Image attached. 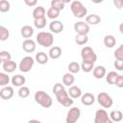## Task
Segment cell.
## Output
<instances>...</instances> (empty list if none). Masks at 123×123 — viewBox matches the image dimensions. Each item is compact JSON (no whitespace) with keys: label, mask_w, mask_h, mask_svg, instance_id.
Here are the masks:
<instances>
[{"label":"cell","mask_w":123,"mask_h":123,"mask_svg":"<svg viewBox=\"0 0 123 123\" xmlns=\"http://www.w3.org/2000/svg\"><path fill=\"white\" fill-rule=\"evenodd\" d=\"M53 92L56 95L57 101L63 107L69 108L70 106L73 105V100L72 98L68 95V92L65 90L63 85L60 83H56L53 86Z\"/></svg>","instance_id":"obj_1"},{"label":"cell","mask_w":123,"mask_h":123,"mask_svg":"<svg viewBox=\"0 0 123 123\" xmlns=\"http://www.w3.org/2000/svg\"><path fill=\"white\" fill-rule=\"evenodd\" d=\"M34 98H35V101L38 105H40L42 108H45V109L50 108L53 104V100H52L51 96L43 90H37L35 93Z\"/></svg>","instance_id":"obj_2"},{"label":"cell","mask_w":123,"mask_h":123,"mask_svg":"<svg viewBox=\"0 0 123 123\" xmlns=\"http://www.w3.org/2000/svg\"><path fill=\"white\" fill-rule=\"evenodd\" d=\"M70 10L73 13V15L77 18H83L86 15V12H87V10L86 8L83 5V3L81 1H78V0H75V1H72L71 4H70Z\"/></svg>","instance_id":"obj_3"},{"label":"cell","mask_w":123,"mask_h":123,"mask_svg":"<svg viewBox=\"0 0 123 123\" xmlns=\"http://www.w3.org/2000/svg\"><path fill=\"white\" fill-rule=\"evenodd\" d=\"M37 42L43 47H50L54 43V37L50 32H39L37 35Z\"/></svg>","instance_id":"obj_4"},{"label":"cell","mask_w":123,"mask_h":123,"mask_svg":"<svg viewBox=\"0 0 123 123\" xmlns=\"http://www.w3.org/2000/svg\"><path fill=\"white\" fill-rule=\"evenodd\" d=\"M81 57H82L83 62H91V63H94L96 62V60H97V56H96L95 52L89 46H85V47L82 48Z\"/></svg>","instance_id":"obj_5"},{"label":"cell","mask_w":123,"mask_h":123,"mask_svg":"<svg viewBox=\"0 0 123 123\" xmlns=\"http://www.w3.org/2000/svg\"><path fill=\"white\" fill-rule=\"evenodd\" d=\"M94 123H113V121L111 119L110 115L104 109H100L95 112Z\"/></svg>","instance_id":"obj_6"},{"label":"cell","mask_w":123,"mask_h":123,"mask_svg":"<svg viewBox=\"0 0 123 123\" xmlns=\"http://www.w3.org/2000/svg\"><path fill=\"white\" fill-rule=\"evenodd\" d=\"M34 62H35V61H34V59L31 56L24 57L20 61V62H19V66H18L19 67V70L21 72H24V73L29 72L32 69V67H33Z\"/></svg>","instance_id":"obj_7"},{"label":"cell","mask_w":123,"mask_h":123,"mask_svg":"<svg viewBox=\"0 0 123 123\" xmlns=\"http://www.w3.org/2000/svg\"><path fill=\"white\" fill-rule=\"evenodd\" d=\"M97 101L103 108H111L113 104L112 98L107 92H100L97 96Z\"/></svg>","instance_id":"obj_8"},{"label":"cell","mask_w":123,"mask_h":123,"mask_svg":"<svg viewBox=\"0 0 123 123\" xmlns=\"http://www.w3.org/2000/svg\"><path fill=\"white\" fill-rule=\"evenodd\" d=\"M80 116H81V111L79 108H77V107L70 108L67 112L65 122L66 123H76L79 120Z\"/></svg>","instance_id":"obj_9"},{"label":"cell","mask_w":123,"mask_h":123,"mask_svg":"<svg viewBox=\"0 0 123 123\" xmlns=\"http://www.w3.org/2000/svg\"><path fill=\"white\" fill-rule=\"evenodd\" d=\"M74 31L77 35H85L87 36L89 33V25L84 21H78L74 24Z\"/></svg>","instance_id":"obj_10"},{"label":"cell","mask_w":123,"mask_h":123,"mask_svg":"<svg viewBox=\"0 0 123 123\" xmlns=\"http://www.w3.org/2000/svg\"><path fill=\"white\" fill-rule=\"evenodd\" d=\"M14 94V91H13V88L12 86H3L1 89H0V97L4 100H9L11 99Z\"/></svg>","instance_id":"obj_11"},{"label":"cell","mask_w":123,"mask_h":123,"mask_svg":"<svg viewBox=\"0 0 123 123\" xmlns=\"http://www.w3.org/2000/svg\"><path fill=\"white\" fill-rule=\"evenodd\" d=\"M49 30L54 34H60L63 30V24L62 21L53 20L49 24Z\"/></svg>","instance_id":"obj_12"},{"label":"cell","mask_w":123,"mask_h":123,"mask_svg":"<svg viewBox=\"0 0 123 123\" xmlns=\"http://www.w3.org/2000/svg\"><path fill=\"white\" fill-rule=\"evenodd\" d=\"M22 48L26 53H33L36 50V42L33 39H25L22 43Z\"/></svg>","instance_id":"obj_13"},{"label":"cell","mask_w":123,"mask_h":123,"mask_svg":"<svg viewBox=\"0 0 123 123\" xmlns=\"http://www.w3.org/2000/svg\"><path fill=\"white\" fill-rule=\"evenodd\" d=\"M81 102L83 105L85 106H91L94 102H95V97L92 93L90 92H86L85 94L82 95L81 97Z\"/></svg>","instance_id":"obj_14"},{"label":"cell","mask_w":123,"mask_h":123,"mask_svg":"<svg viewBox=\"0 0 123 123\" xmlns=\"http://www.w3.org/2000/svg\"><path fill=\"white\" fill-rule=\"evenodd\" d=\"M16 63H15V62H13V61H8V62H3L2 63V68H3V70L6 72V73H12V72H13L15 69H16Z\"/></svg>","instance_id":"obj_15"},{"label":"cell","mask_w":123,"mask_h":123,"mask_svg":"<svg viewBox=\"0 0 123 123\" xmlns=\"http://www.w3.org/2000/svg\"><path fill=\"white\" fill-rule=\"evenodd\" d=\"M92 74L94 76V78L96 79H102L103 77L106 76V68L103 65H97L94 67Z\"/></svg>","instance_id":"obj_16"},{"label":"cell","mask_w":123,"mask_h":123,"mask_svg":"<svg viewBox=\"0 0 123 123\" xmlns=\"http://www.w3.org/2000/svg\"><path fill=\"white\" fill-rule=\"evenodd\" d=\"M68 95L72 98V99H76V98H79V97H82V90L79 86H72L69 87L68 89Z\"/></svg>","instance_id":"obj_17"},{"label":"cell","mask_w":123,"mask_h":123,"mask_svg":"<svg viewBox=\"0 0 123 123\" xmlns=\"http://www.w3.org/2000/svg\"><path fill=\"white\" fill-rule=\"evenodd\" d=\"M20 34H21V36H22L24 38L29 39V38L34 35V29H33V27H31L30 25H25V26H23V27L21 28Z\"/></svg>","instance_id":"obj_18"},{"label":"cell","mask_w":123,"mask_h":123,"mask_svg":"<svg viewBox=\"0 0 123 123\" xmlns=\"http://www.w3.org/2000/svg\"><path fill=\"white\" fill-rule=\"evenodd\" d=\"M12 84L14 86H23V85L25 84L26 82V79L24 76L20 75V74H17V75H14L12 77Z\"/></svg>","instance_id":"obj_19"},{"label":"cell","mask_w":123,"mask_h":123,"mask_svg":"<svg viewBox=\"0 0 123 123\" xmlns=\"http://www.w3.org/2000/svg\"><path fill=\"white\" fill-rule=\"evenodd\" d=\"M45 13H46V11L45 9L42 7V6H37V8L34 9L33 11V17L34 19H38V18H42V17H45Z\"/></svg>","instance_id":"obj_20"},{"label":"cell","mask_w":123,"mask_h":123,"mask_svg":"<svg viewBox=\"0 0 123 123\" xmlns=\"http://www.w3.org/2000/svg\"><path fill=\"white\" fill-rule=\"evenodd\" d=\"M49 57L53 60H57L62 56V48L59 46H52L48 53Z\"/></svg>","instance_id":"obj_21"},{"label":"cell","mask_w":123,"mask_h":123,"mask_svg":"<svg viewBox=\"0 0 123 123\" xmlns=\"http://www.w3.org/2000/svg\"><path fill=\"white\" fill-rule=\"evenodd\" d=\"M86 22L90 25H97L101 22V17L95 13H91L86 16Z\"/></svg>","instance_id":"obj_22"},{"label":"cell","mask_w":123,"mask_h":123,"mask_svg":"<svg viewBox=\"0 0 123 123\" xmlns=\"http://www.w3.org/2000/svg\"><path fill=\"white\" fill-rule=\"evenodd\" d=\"M74 81H75V78L73 76L72 73L68 72V73H65L63 76H62V84L64 86H72V85L74 84Z\"/></svg>","instance_id":"obj_23"},{"label":"cell","mask_w":123,"mask_h":123,"mask_svg":"<svg viewBox=\"0 0 123 123\" xmlns=\"http://www.w3.org/2000/svg\"><path fill=\"white\" fill-rule=\"evenodd\" d=\"M103 41H104L105 46L108 47V48H112L115 45V43H116V39H115V37L112 35H107V36H105Z\"/></svg>","instance_id":"obj_24"},{"label":"cell","mask_w":123,"mask_h":123,"mask_svg":"<svg viewBox=\"0 0 123 123\" xmlns=\"http://www.w3.org/2000/svg\"><path fill=\"white\" fill-rule=\"evenodd\" d=\"M110 117L113 122H120L123 119V113L118 110H114L111 111Z\"/></svg>","instance_id":"obj_25"},{"label":"cell","mask_w":123,"mask_h":123,"mask_svg":"<svg viewBox=\"0 0 123 123\" xmlns=\"http://www.w3.org/2000/svg\"><path fill=\"white\" fill-rule=\"evenodd\" d=\"M36 61L39 64H45L48 62V55L44 52H38L36 54Z\"/></svg>","instance_id":"obj_26"},{"label":"cell","mask_w":123,"mask_h":123,"mask_svg":"<svg viewBox=\"0 0 123 123\" xmlns=\"http://www.w3.org/2000/svg\"><path fill=\"white\" fill-rule=\"evenodd\" d=\"M117 77H118L117 72H115V71H111V72H109V73L106 75V81H107V83L110 84V85H115V82H116Z\"/></svg>","instance_id":"obj_27"},{"label":"cell","mask_w":123,"mask_h":123,"mask_svg":"<svg viewBox=\"0 0 123 123\" xmlns=\"http://www.w3.org/2000/svg\"><path fill=\"white\" fill-rule=\"evenodd\" d=\"M60 12H61V11H59V10H57V9L49 8V9L47 10V12H46V14H47V17H48V18L55 20L56 18L59 17V15H60Z\"/></svg>","instance_id":"obj_28"},{"label":"cell","mask_w":123,"mask_h":123,"mask_svg":"<svg viewBox=\"0 0 123 123\" xmlns=\"http://www.w3.org/2000/svg\"><path fill=\"white\" fill-rule=\"evenodd\" d=\"M68 70H69V72L72 73V74L78 73V72L81 70V65H80L77 62H71L68 64Z\"/></svg>","instance_id":"obj_29"},{"label":"cell","mask_w":123,"mask_h":123,"mask_svg":"<svg viewBox=\"0 0 123 123\" xmlns=\"http://www.w3.org/2000/svg\"><path fill=\"white\" fill-rule=\"evenodd\" d=\"M88 41V37L85 35H76L75 37V42L78 45H85Z\"/></svg>","instance_id":"obj_30"},{"label":"cell","mask_w":123,"mask_h":123,"mask_svg":"<svg viewBox=\"0 0 123 123\" xmlns=\"http://www.w3.org/2000/svg\"><path fill=\"white\" fill-rule=\"evenodd\" d=\"M64 2L62 0H52L51 1V8L57 9L59 11H62L64 9Z\"/></svg>","instance_id":"obj_31"},{"label":"cell","mask_w":123,"mask_h":123,"mask_svg":"<svg viewBox=\"0 0 123 123\" xmlns=\"http://www.w3.org/2000/svg\"><path fill=\"white\" fill-rule=\"evenodd\" d=\"M81 69L84 71V72H90V71H93L94 69V63H91V62H82V64H81Z\"/></svg>","instance_id":"obj_32"},{"label":"cell","mask_w":123,"mask_h":123,"mask_svg":"<svg viewBox=\"0 0 123 123\" xmlns=\"http://www.w3.org/2000/svg\"><path fill=\"white\" fill-rule=\"evenodd\" d=\"M34 25L37 29H43L46 26V17L38 18V19H34Z\"/></svg>","instance_id":"obj_33"},{"label":"cell","mask_w":123,"mask_h":123,"mask_svg":"<svg viewBox=\"0 0 123 123\" xmlns=\"http://www.w3.org/2000/svg\"><path fill=\"white\" fill-rule=\"evenodd\" d=\"M30 95V89L28 86H21L19 89H18V96L21 97V98H27L28 96Z\"/></svg>","instance_id":"obj_34"},{"label":"cell","mask_w":123,"mask_h":123,"mask_svg":"<svg viewBox=\"0 0 123 123\" xmlns=\"http://www.w3.org/2000/svg\"><path fill=\"white\" fill-rule=\"evenodd\" d=\"M9 83H10V77L8 76V74L5 72H1L0 73V86H7Z\"/></svg>","instance_id":"obj_35"},{"label":"cell","mask_w":123,"mask_h":123,"mask_svg":"<svg viewBox=\"0 0 123 123\" xmlns=\"http://www.w3.org/2000/svg\"><path fill=\"white\" fill-rule=\"evenodd\" d=\"M10 37V32L4 26H0V40L4 41Z\"/></svg>","instance_id":"obj_36"},{"label":"cell","mask_w":123,"mask_h":123,"mask_svg":"<svg viewBox=\"0 0 123 123\" xmlns=\"http://www.w3.org/2000/svg\"><path fill=\"white\" fill-rule=\"evenodd\" d=\"M10 11V2L7 0H1L0 1V12H6Z\"/></svg>","instance_id":"obj_37"},{"label":"cell","mask_w":123,"mask_h":123,"mask_svg":"<svg viewBox=\"0 0 123 123\" xmlns=\"http://www.w3.org/2000/svg\"><path fill=\"white\" fill-rule=\"evenodd\" d=\"M11 60H12V56L8 51H1L0 52V61L2 63L5 62L11 61Z\"/></svg>","instance_id":"obj_38"},{"label":"cell","mask_w":123,"mask_h":123,"mask_svg":"<svg viewBox=\"0 0 123 123\" xmlns=\"http://www.w3.org/2000/svg\"><path fill=\"white\" fill-rule=\"evenodd\" d=\"M114 58L115 60H121L123 61V43L114 51Z\"/></svg>","instance_id":"obj_39"},{"label":"cell","mask_w":123,"mask_h":123,"mask_svg":"<svg viewBox=\"0 0 123 123\" xmlns=\"http://www.w3.org/2000/svg\"><path fill=\"white\" fill-rule=\"evenodd\" d=\"M113 65H114L115 69H117L119 71L123 70V61H121V60H115Z\"/></svg>","instance_id":"obj_40"},{"label":"cell","mask_w":123,"mask_h":123,"mask_svg":"<svg viewBox=\"0 0 123 123\" xmlns=\"http://www.w3.org/2000/svg\"><path fill=\"white\" fill-rule=\"evenodd\" d=\"M115 86L117 87H123V75H118L116 82H115Z\"/></svg>","instance_id":"obj_41"},{"label":"cell","mask_w":123,"mask_h":123,"mask_svg":"<svg viewBox=\"0 0 123 123\" xmlns=\"http://www.w3.org/2000/svg\"><path fill=\"white\" fill-rule=\"evenodd\" d=\"M113 5L120 10L123 7V0H113Z\"/></svg>","instance_id":"obj_42"},{"label":"cell","mask_w":123,"mask_h":123,"mask_svg":"<svg viewBox=\"0 0 123 123\" xmlns=\"http://www.w3.org/2000/svg\"><path fill=\"white\" fill-rule=\"evenodd\" d=\"M24 3H25L27 6L33 7V6H36V5L37 4V0H24Z\"/></svg>","instance_id":"obj_43"},{"label":"cell","mask_w":123,"mask_h":123,"mask_svg":"<svg viewBox=\"0 0 123 123\" xmlns=\"http://www.w3.org/2000/svg\"><path fill=\"white\" fill-rule=\"evenodd\" d=\"M28 123H42V122H40L39 120H37V119H32V120H29Z\"/></svg>","instance_id":"obj_44"},{"label":"cell","mask_w":123,"mask_h":123,"mask_svg":"<svg viewBox=\"0 0 123 123\" xmlns=\"http://www.w3.org/2000/svg\"><path fill=\"white\" fill-rule=\"evenodd\" d=\"M119 31H120L121 34H123V23H121V24L119 25Z\"/></svg>","instance_id":"obj_45"}]
</instances>
